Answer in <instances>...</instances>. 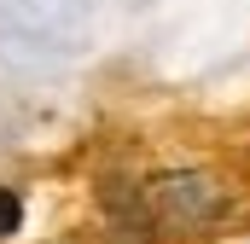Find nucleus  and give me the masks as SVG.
Masks as SVG:
<instances>
[{"label": "nucleus", "mask_w": 250, "mask_h": 244, "mask_svg": "<svg viewBox=\"0 0 250 244\" xmlns=\"http://www.w3.org/2000/svg\"><path fill=\"white\" fill-rule=\"evenodd\" d=\"M146 203H151V221L163 227H204L227 209L221 186L209 181L204 169H175V175H157L146 186Z\"/></svg>", "instance_id": "f257e3e1"}, {"label": "nucleus", "mask_w": 250, "mask_h": 244, "mask_svg": "<svg viewBox=\"0 0 250 244\" xmlns=\"http://www.w3.org/2000/svg\"><path fill=\"white\" fill-rule=\"evenodd\" d=\"M18 227H23V198L18 192H0V244L12 239Z\"/></svg>", "instance_id": "f03ea898"}]
</instances>
